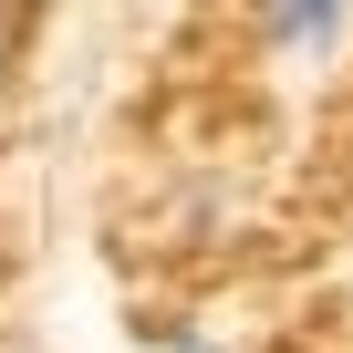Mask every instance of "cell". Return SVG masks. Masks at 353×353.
Instances as JSON below:
<instances>
[{"label": "cell", "instance_id": "cell-1", "mask_svg": "<svg viewBox=\"0 0 353 353\" xmlns=\"http://www.w3.org/2000/svg\"><path fill=\"white\" fill-rule=\"evenodd\" d=\"M353 21L343 11H260V42H281V52H322V42H343Z\"/></svg>", "mask_w": 353, "mask_h": 353}, {"label": "cell", "instance_id": "cell-2", "mask_svg": "<svg viewBox=\"0 0 353 353\" xmlns=\"http://www.w3.org/2000/svg\"><path fill=\"white\" fill-rule=\"evenodd\" d=\"M166 353H219V343H198V332H176V343H166Z\"/></svg>", "mask_w": 353, "mask_h": 353}]
</instances>
